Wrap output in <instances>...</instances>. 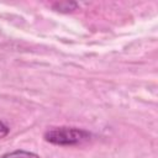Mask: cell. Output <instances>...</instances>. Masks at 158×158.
Masks as SVG:
<instances>
[{
	"label": "cell",
	"mask_w": 158,
	"mask_h": 158,
	"mask_svg": "<svg viewBox=\"0 0 158 158\" xmlns=\"http://www.w3.org/2000/svg\"><path fill=\"white\" fill-rule=\"evenodd\" d=\"M44 139L57 146H75L90 138V133L78 127H52L44 132Z\"/></svg>",
	"instance_id": "1"
},
{
	"label": "cell",
	"mask_w": 158,
	"mask_h": 158,
	"mask_svg": "<svg viewBox=\"0 0 158 158\" xmlns=\"http://www.w3.org/2000/svg\"><path fill=\"white\" fill-rule=\"evenodd\" d=\"M1 158H40V156L25 149H16V151L5 153Z\"/></svg>",
	"instance_id": "2"
},
{
	"label": "cell",
	"mask_w": 158,
	"mask_h": 158,
	"mask_svg": "<svg viewBox=\"0 0 158 158\" xmlns=\"http://www.w3.org/2000/svg\"><path fill=\"white\" fill-rule=\"evenodd\" d=\"M52 7L60 12H70L78 7V4L75 1H57L52 4Z\"/></svg>",
	"instance_id": "3"
},
{
	"label": "cell",
	"mask_w": 158,
	"mask_h": 158,
	"mask_svg": "<svg viewBox=\"0 0 158 158\" xmlns=\"http://www.w3.org/2000/svg\"><path fill=\"white\" fill-rule=\"evenodd\" d=\"M9 132H10V128H9V126H7L5 122L0 121V138H4V137H6V136L9 135Z\"/></svg>",
	"instance_id": "4"
}]
</instances>
